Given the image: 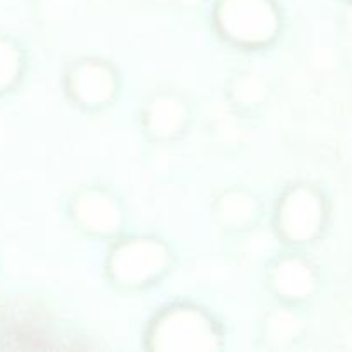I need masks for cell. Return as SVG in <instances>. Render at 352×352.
<instances>
[{
	"mask_svg": "<svg viewBox=\"0 0 352 352\" xmlns=\"http://www.w3.org/2000/svg\"><path fill=\"white\" fill-rule=\"evenodd\" d=\"M151 351H217L226 342V332L212 311L189 301L162 308L148 323L144 336Z\"/></svg>",
	"mask_w": 352,
	"mask_h": 352,
	"instance_id": "6da1fadb",
	"label": "cell"
},
{
	"mask_svg": "<svg viewBox=\"0 0 352 352\" xmlns=\"http://www.w3.org/2000/svg\"><path fill=\"white\" fill-rule=\"evenodd\" d=\"M174 253L164 239L138 234L116 239L107 254V278L124 292H140L157 285L170 272Z\"/></svg>",
	"mask_w": 352,
	"mask_h": 352,
	"instance_id": "7a4b0ae2",
	"label": "cell"
},
{
	"mask_svg": "<svg viewBox=\"0 0 352 352\" xmlns=\"http://www.w3.org/2000/svg\"><path fill=\"white\" fill-rule=\"evenodd\" d=\"M213 24L234 47L260 50L280 36L284 17L277 0H215Z\"/></svg>",
	"mask_w": 352,
	"mask_h": 352,
	"instance_id": "3957f363",
	"label": "cell"
},
{
	"mask_svg": "<svg viewBox=\"0 0 352 352\" xmlns=\"http://www.w3.org/2000/svg\"><path fill=\"white\" fill-rule=\"evenodd\" d=\"M329 223V201L311 182H296L278 198L274 227L278 239L294 250L308 248L323 236Z\"/></svg>",
	"mask_w": 352,
	"mask_h": 352,
	"instance_id": "277c9868",
	"label": "cell"
},
{
	"mask_svg": "<svg viewBox=\"0 0 352 352\" xmlns=\"http://www.w3.org/2000/svg\"><path fill=\"white\" fill-rule=\"evenodd\" d=\"M69 217L79 232L100 241L119 239L126 226L122 199L100 184L76 189L69 199Z\"/></svg>",
	"mask_w": 352,
	"mask_h": 352,
	"instance_id": "5b68a950",
	"label": "cell"
},
{
	"mask_svg": "<svg viewBox=\"0 0 352 352\" xmlns=\"http://www.w3.org/2000/svg\"><path fill=\"white\" fill-rule=\"evenodd\" d=\"M65 91L79 109L98 112L112 105L119 95V71L102 57H79L69 65Z\"/></svg>",
	"mask_w": 352,
	"mask_h": 352,
	"instance_id": "8992f818",
	"label": "cell"
},
{
	"mask_svg": "<svg viewBox=\"0 0 352 352\" xmlns=\"http://www.w3.org/2000/svg\"><path fill=\"white\" fill-rule=\"evenodd\" d=\"M267 285L278 302L301 306L318 292L320 275L315 263L292 248L270 261Z\"/></svg>",
	"mask_w": 352,
	"mask_h": 352,
	"instance_id": "52a82bcc",
	"label": "cell"
},
{
	"mask_svg": "<svg viewBox=\"0 0 352 352\" xmlns=\"http://www.w3.org/2000/svg\"><path fill=\"white\" fill-rule=\"evenodd\" d=\"M191 122V102L177 89H157L148 96L141 110L144 134L158 143H170L182 138Z\"/></svg>",
	"mask_w": 352,
	"mask_h": 352,
	"instance_id": "ba28073f",
	"label": "cell"
},
{
	"mask_svg": "<svg viewBox=\"0 0 352 352\" xmlns=\"http://www.w3.org/2000/svg\"><path fill=\"white\" fill-rule=\"evenodd\" d=\"M213 217L222 230L244 234L253 230L261 220V201L251 189L230 186L222 189L213 199Z\"/></svg>",
	"mask_w": 352,
	"mask_h": 352,
	"instance_id": "9c48e42d",
	"label": "cell"
},
{
	"mask_svg": "<svg viewBox=\"0 0 352 352\" xmlns=\"http://www.w3.org/2000/svg\"><path fill=\"white\" fill-rule=\"evenodd\" d=\"M227 100L236 112L253 116L267 107L272 96V85L256 71H239L227 81Z\"/></svg>",
	"mask_w": 352,
	"mask_h": 352,
	"instance_id": "30bf717a",
	"label": "cell"
},
{
	"mask_svg": "<svg viewBox=\"0 0 352 352\" xmlns=\"http://www.w3.org/2000/svg\"><path fill=\"white\" fill-rule=\"evenodd\" d=\"M296 308L298 306L278 302L277 308L265 315L261 322V340L265 346L270 349H284L301 339L305 322Z\"/></svg>",
	"mask_w": 352,
	"mask_h": 352,
	"instance_id": "8fae6325",
	"label": "cell"
},
{
	"mask_svg": "<svg viewBox=\"0 0 352 352\" xmlns=\"http://www.w3.org/2000/svg\"><path fill=\"white\" fill-rule=\"evenodd\" d=\"M203 2H205V0H170L172 6L179 7V9L182 10H195L198 9Z\"/></svg>",
	"mask_w": 352,
	"mask_h": 352,
	"instance_id": "7c38bea8",
	"label": "cell"
},
{
	"mask_svg": "<svg viewBox=\"0 0 352 352\" xmlns=\"http://www.w3.org/2000/svg\"><path fill=\"white\" fill-rule=\"evenodd\" d=\"M344 26H346L347 33H349V36L352 38V2H351L349 9H347L346 16H344Z\"/></svg>",
	"mask_w": 352,
	"mask_h": 352,
	"instance_id": "4fadbf2b",
	"label": "cell"
},
{
	"mask_svg": "<svg viewBox=\"0 0 352 352\" xmlns=\"http://www.w3.org/2000/svg\"><path fill=\"white\" fill-rule=\"evenodd\" d=\"M349 2H352V0H349Z\"/></svg>",
	"mask_w": 352,
	"mask_h": 352,
	"instance_id": "5bb4252c",
	"label": "cell"
}]
</instances>
